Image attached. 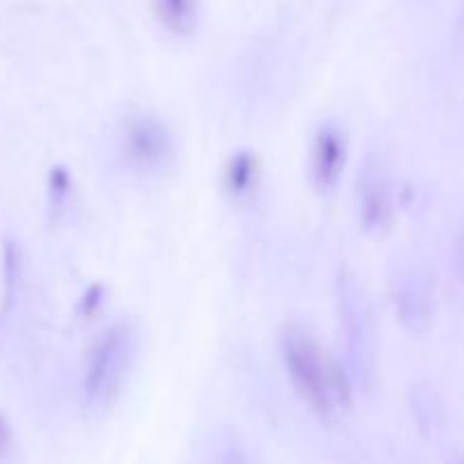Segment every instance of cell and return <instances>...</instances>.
Masks as SVG:
<instances>
[{"mask_svg": "<svg viewBox=\"0 0 464 464\" xmlns=\"http://www.w3.org/2000/svg\"><path fill=\"white\" fill-rule=\"evenodd\" d=\"M279 344L290 381L322 420H335L352 408V388L343 365L306 326L297 322L285 324Z\"/></svg>", "mask_w": 464, "mask_h": 464, "instance_id": "6da1fadb", "label": "cell"}, {"mask_svg": "<svg viewBox=\"0 0 464 464\" xmlns=\"http://www.w3.org/2000/svg\"><path fill=\"white\" fill-rule=\"evenodd\" d=\"M139 352V334L131 322H116L91 347L84 370V403L104 412L116 403L125 388Z\"/></svg>", "mask_w": 464, "mask_h": 464, "instance_id": "7a4b0ae2", "label": "cell"}, {"mask_svg": "<svg viewBox=\"0 0 464 464\" xmlns=\"http://www.w3.org/2000/svg\"><path fill=\"white\" fill-rule=\"evenodd\" d=\"M340 322L347 340L349 362L362 383H370L376 370V329L372 306L356 276L343 270L338 276Z\"/></svg>", "mask_w": 464, "mask_h": 464, "instance_id": "3957f363", "label": "cell"}, {"mask_svg": "<svg viewBox=\"0 0 464 464\" xmlns=\"http://www.w3.org/2000/svg\"><path fill=\"white\" fill-rule=\"evenodd\" d=\"M358 211L367 234H383L394 216V186L381 159L370 157L358 177Z\"/></svg>", "mask_w": 464, "mask_h": 464, "instance_id": "277c9868", "label": "cell"}, {"mask_svg": "<svg viewBox=\"0 0 464 464\" xmlns=\"http://www.w3.org/2000/svg\"><path fill=\"white\" fill-rule=\"evenodd\" d=\"M347 131L338 122H324L313 136L311 181L320 195H331L340 184L347 166Z\"/></svg>", "mask_w": 464, "mask_h": 464, "instance_id": "5b68a950", "label": "cell"}, {"mask_svg": "<svg viewBox=\"0 0 464 464\" xmlns=\"http://www.w3.org/2000/svg\"><path fill=\"white\" fill-rule=\"evenodd\" d=\"M125 154L140 170H157L172 159L170 131L152 116L131 118L125 127Z\"/></svg>", "mask_w": 464, "mask_h": 464, "instance_id": "8992f818", "label": "cell"}, {"mask_svg": "<svg viewBox=\"0 0 464 464\" xmlns=\"http://www.w3.org/2000/svg\"><path fill=\"white\" fill-rule=\"evenodd\" d=\"M392 297L397 317L406 329L420 331L430 315L429 281L412 270H399L392 281Z\"/></svg>", "mask_w": 464, "mask_h": 464, "instance_id": "52a82bcc", "label": "cell"}, {"mask_svg": "<svg viewBox=\"0 0 464 464\" xmlns=\"http://www.w3.org/2000/svg\"><path fill=\"white\" fill-rule=\"evenodd\" d=\"M258 179V161L252 150L231 154L225 168V188L231 198H247Z\"/></svg>", "mask_w": 464, "mask_h": 464, "instance_id": "ba28073f", "label": "cell"}, {"mask_svg": "<svg viewBox=\"0 0 464 464\" xmlns=\"http://www.w3.org/2000/svg\"><path fill=\"white\" fill-rule=\"evenodd\" d=\"M159 12L175 32H188L195 25V0H159Z\"/></svg>", "mask_w": 464, "mask_h": 464, "instance_id": "9c48e42d", "label": "cell"}, {"mask_svg": "<svg viewBox=\"0 0 464 464\" xmlns=\"http://www.w3.org/2000/svg\"><path fill=\"white\" fill-rule=\"evenodd\" d=\"M18 279H21V249L14 240H5V311L16 297Z\"/></svg>", "mask_w": 464, "mask_h": 464, "instance_id": "30bf717a", "label": "cell"}, {"mask_svg": "<svg viewBox=\"0 0 464 464\" xmlns=\"http://www.w3.org/2000/svg\"><path fill=\"white\" fill-rule=\"evenodd\" d=\"M48 193H50V208L54 213L62 211V207L66 204L68 193H71V175L63 166H54L50 170L48 177Z\"/></svg>", "mask_w": 464, "mask_h": 464, "instance_id": "8fae6325", "label": "cell"}, {"mask_svg": "<svg viewBox=\"0 0 464 464\" xmlns=\"http://www.w3.org/2000/svg\"><path fill=\"white\" fill-rule=\"evenodd\" d=\"M100 295H102V288H100V285H93V288L86 293V297L82 299V304H80V308L84 315H91V313H93V308L100 304Z\"/></svg>", "mask_w": 464, "mask_h": 464, "instance_id": "7c38bea8", "label": "cell"}, {"mask_svg": "<svg viewBox=\"0 0 464 464\" xmlns=\"http://www.w3.org/2000/svg\"><path fill=\"white\" fill-rule=\"evenodd\" d=\"M3 442H5V424L3 420H0V447H3Z\"/></svg>", "mask_w": 464, "mask_h": 464, "instance_id": "4fadbf2b", "label": "cell"}]
</instances>
